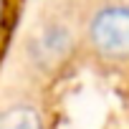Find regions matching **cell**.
Listing matches in <instances>:
<instances>
[{
  "instance_id": "2",
  "label": "cell",
  "mask_w": 129,
  "mask_h": 129,
  "mask_svg": "<svg viewBox=\"0 0 129 129\" xmlns=\"http://www.w3.org/2000/svg\"><path fill=\"white\" fill-rule=\"evenodd\" d=\"M0 129H43L41 119L28 106H13L0 114Z\"/></svg>"
},
{
  "instance_id": "3",
  "label": "cell",
  "mask_w": 129,
  "mask_h": 129,
  "mask_svg": "<svg viewBox=\"0 0 129 129\" xmlns=\"http://www.w3.org/2000/svg\"><path fill=\"white\" fill-rule=\"evenodd\" d=\"M3 13H5V0H0V23H3Z\"/></svg>"
},
{
  "instance_id": "1",
  "label": "cell",
  "mask_w": 129,
  "mask_h": 129,
  "mask_svg": "<svg viewBox=\"0 0 129 129\" xmlns=\"http://www.w3.org/2000/svg\"><path fill=\"white\" fill-rule=\"evenodd\" d=\"M91 46L99 56L111 61L129 58V5H111L94 15L89 25Z\"/></svg>"
}]
</instances>
